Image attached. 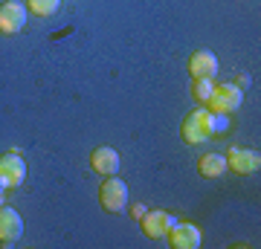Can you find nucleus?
<instances>
[{"instance_id":"nucleus-10","label":"nucleus","mask_w":261,"mask_h":249,"mask_svg":"<svg viewBox=\"0 0 261 249\" xmlns=\"http://www.w3.org/2000/svg\"><path fill=\"white\" fill-rule=\"evenodd\" d=\"M119 165H122V159H119V154H116L113 148H108V145L93 148V154H90V168H93L96 174L111 177V174L119 171Z\"/></svg>"},{"instance_id":"nucleus-7","label":"nucleus","mask_w":261,"mask_h":249,"mask_svg":"<svg viewBox=\"0 0 261 249\" xmlns=\"http://www.w3.org/2000/svg\"><path fill=\"white\" fill-rule=\"evenodd\" d=\"M261 157L258 151H250V148H229L226 154V168H232L235 174H252L258 171Z\"/></svg>"},{"instance_id":"nucleus-5","label":"nucleus","mask_w":261,"mask_h":249,"mask_svg":"<svg viewBox=\"0 0 261 249\" xmlns=\"http://www.w3.org/2000/svg\"><path fill=\"white\" fill-rule=\"evenodd\" d=\"M27 26V6L20 0H6L0 6V35H18Z\"/></svg>"},{"instance_id":"nucleus-8","label":"nucleus","mask_w":261,"mask_h":249,"mask_svg":"<svg viewBox=\"0 0 261 249\" xmlns=\"http://www.w3.org/2000/svg\"><path fill=\"white\" fill-rule=\"evenodd\" d=\"M23 238V217L9 206H0V243H15Z\"/></svg>"},{"instance_id":"nucleus-6","label":"nucleus","mask_w":261,"mask_h":249,"mask_svg":"<svg viewBox=\"0 0 261 249\" xmlns=\"http://www.w3.org/2000/svg\"><path fill=\"white\" fill-rule=\"evenodd\" d=\"M166 238L174 249H197L203 243V235H200V229H197L195 223H174Z\"/></svg>"},{"instance_id":"nucleus-14","label":"nucleus","mask_w":261,"mask_h":249,"mask_svg":"<svg viewBox=\"0 0 261 249\" xmlns=\"http://www.w3.org/2000/svg\"><path fill=\"white\" fill-rule=\"evenodd\" d=\"M212 90H215V81H212V78H195V84H192V93H195V99H197L200 104L209 102Z\"/></svg>"},{"instance_id":"nucleus-1","label":"nucleus","mask_w":261,"mask_h":249,"mask_svg":"<svg viewBox=\"0 0 261 249\" xmlns=\"http://www.w3.org/2000/svg\"><path fill=\"white\" fill-rule=\"evenodd\" d=\"M218 128H221V125L215 119V113L209 110V107H197V110H192L186 119H183L180 133H183V139H186L189 145H200L206 139H212V133Z\"/></svg>"},{"instance_id":"nucleus-11","label":"nucleus","mask_w":261,"mask_h":249,"mask_svg":"<svg viewBox=\"0 0 261 249\" xmlns=\"http://www.w3.org/2000/svg\"><path fill=\"white\" fill-rule=\"evenodd\" d=\"M189 73H192V78H215V73H218V56L209 52V49L192 52V58H189Z\"/></svg>"},{"instance_id":"nucleus-13","label":"nucleus","mask_w":261,"mask_h":249,"mask_svg":"<svg viewBox=\"0 0 261 249\" xmlns=\"http://www.w3.org/2000/svg\"><path fill=\"white\" fill-rule=\"evenodd\" d=\"M61 6V0H27V9L35 12L38 18H53Z\"/></svg>"},{"instance_id":"nucleus-9","label":"nucleus","mask_w":261,"mask_h":249,"mask_svg":"<svg viewBox=\"0 0 261 249\" xmlns=\"http://www.w3.org/2000/svg\"><path fill=\"white\" fill-rule=\"evenodd\" d=\"M142 220V232L148 235V238H163V235H168V229L174 226V217L168 212H163V209H154V212H145L140 217Z\"/></svg>"},{"instance_id":"nucleus-3","label":"nucleus","mask_w":261,"mask_h":249,"mask_svg":"<svg viewBox=\"0 0 261 249\" xmlns=\"http://www.w3.org/2000/svg\"><path fill=\"white\" fill-rule=\"evenodd\" d=\"M99 203H102L105 212H111V214L122 212V209L128 206V185L122 183L119 177L111 174L102 183V188H99Z\"/></svg>"},{"instance_id":"nucleus-4","label":"nucleus","mask_w":261,"mask_h":249,"mask_svg":"<svg viewBox=\"0 0 261 249\" xmlns=\"http://www.w3.org/2000/svg\"><path fill=\"white\" fill-rule=\"evenodd\" d=\"M27 180V162L20 151H9L0 157V188H18Z\"/></svg>"},{"instance_id":"nucleus-16","label":"nucleus","mask_w":261,"mask_h":249,"mask_svg":"<svg viewBox=\"0 0 261 249\" xmlns=\"http://www.w3.org/2000/svg\"><path fill=\"white\" fill-rule=\"evenodd\" d=\"M247 84H250V78H247V75H241V78H238V84H235V87H241V90H244Z\"/></svg>"},{"instance_id":"nucleus-2","label":"nucleus","mask_w":261,"mask_h":249,"mask_svg":"<svg viewBox=\"0 0 261 249\" xmlns=\"http://www.w3.org/2000/svg\"><path fill=\"white\" fill-rule=\"evenodd\" d=\"M241 102H244L241 87H235V84H215V90L206 104H209V110L215 116H229V113H235L241 107Z\"/></svg>"},{"instance_id":"nucleus-15","label":"nucleus","mask_w":261,"mask_h":249,"mask_svg":"<svg viewBox=\"0 0 261 249\" xmlns=\"http://www.w3.org/2000/svg\"><path fill=\"white\" fill-rule=\"evenodd\" d=\"M145 212H148V209H145V206H140V203H137V206H134V220H140V217H142V214H145Z\"/></svg>"},{"instance_id":"nucleus-12","label":"nucleus","mask_w":261,"mask_h":249,"mask_svg":"<svg viewBox=\"0 0 261 249\" xmlns=\"http://www.w3.org/2000/svg\"><path fill=\"white\" fill-rule=\"evenodd\" d=\"M197 171L206 180H215V177H224L226 174V157L224 154H203L197 159Z\"/></svg>"},{"instance_id":"nucleus-17","label":"nucleus","mask_w":261,"mask_h":249,"mask_svg":"<svg viewBox=\"0 0 261 249\" xmlns=\"http://www.w3.org/2000/svg\"><path fill=\"white\" fill-rule=\"evenodd\" d=\"M0 206H3V188H0Z\"/></svg>"}]
</instances>
